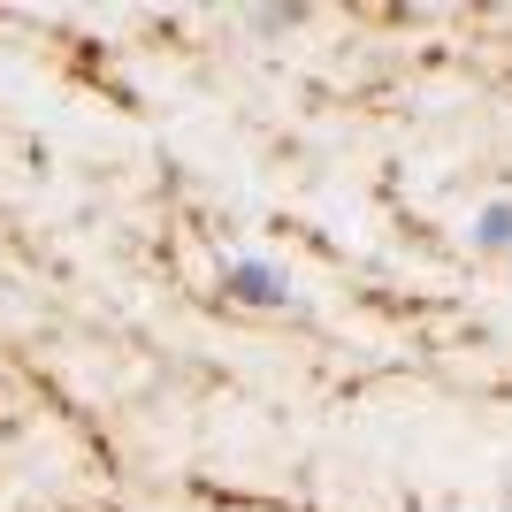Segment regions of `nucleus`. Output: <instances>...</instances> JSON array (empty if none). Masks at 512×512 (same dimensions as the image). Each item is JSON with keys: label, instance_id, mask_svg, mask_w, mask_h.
<instances>
[{"label": "nucleus", "instance_id": "f257e3e1", "mask_svg": "<svg viewBox=\"0 0 512 512\" xmlns=\"http://www.w3.org/2000/svg\"><path fill=\"white\" fill-rule=\"evenodd\" d=\"M230 299L283 306V299H291V283H283V268H268V260H230Z\"/></svg>", "mask_w": 512, "mask_h": 512}, {"label": "nucleus", "instance_id": "f03ea898", "mask_svg": "<svg viewBox=\"0 0 512 512\" xmlns=\"http://www.w3.org/2000/svg\"><path fill=\"white\" fill-rule=\"evenodd\" d=\"M474 245L482 253H512V199H490V207L474 214Z\"/></svg>", "mask_w": 512, "mask_h": 512}]
</instances>
